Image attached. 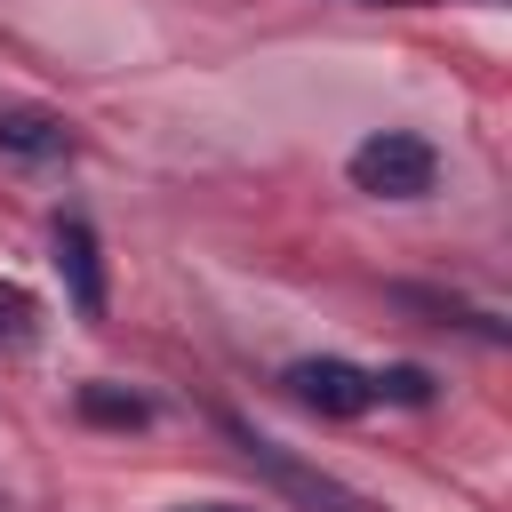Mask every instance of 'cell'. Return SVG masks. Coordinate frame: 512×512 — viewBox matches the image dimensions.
Listing matches in <instances>:
<instances>
[{"label":"cell","instance_id":"cell-7","mask_svg":"<svg viewBox=\"0 0 512 512\" xmlns=\"http://www.w3.org/2000/svg\"><path fill=\"white\" fill-rule=\"evenodd\" d=\"M24 328H32V296L16 280H0V336H24Z\"/></svg>","mask_w":512,"mask_h":512},{"label":"cell","instance_id":"cell-4","mask_svg":"<svg viewBox=\"0 0 512 512\" xmlns=\"http://www.w3.org/2000/svg\"><path fill=\"white\" fill-rule=\"evenodd\" d=\"M48 248H56V272H64V288H72V312H80V320H104V248H96L88 216H56Z\"/></svg>","mask_w":512,"mask_h":512},{"label":"cell","instance_id":"cell-3","mask_svg":"<svg viewBox=\"0 0 512 512\" xmlns=\"http://www.w3.org/2000/svg\"><path fill=\"white\" fill-rule=\"evenodd\" d=\"M280 384L312 416H368L376 408V368H352V360H296Z\"/></svg>","mask_w":512,"mask_h":512},{"label":"cell","instance_id":"cell-6","mask_svg":"<svg viewBox=\"0 0 512 512\" xmlns=\"http://www.w3.org/2000/svg\"><path fill=\"white\" fill-rule=\"evenodd\" d=\"M80 416H88V424H144L152 408H144L136 392H104V384H88V392H80Z\"/></svg>","mask_w":512,"mask_h":512},{"label":"cell","instance_id":"cell-1","mask_svg":"<svg viewBox=\"0 0 512 512\" xmlns=\"http://www.w3.org/2000/svg\"><path fill=\"white\" fill-rule=\"evenodd\" d=\"M432 176H440V152L408 128H376L368 144H352V184L376 200H424Z\"/></svg>","mask_w":512,"mask_h":512},{"label":"cell","instance_id":"cell-2","mask_svg":"<svg viewBox=\"0 0 512 512\" xmlns=\"http://www.w3.org/2000/svg\"><path fill=\"white\" fill-rule=\"evenodd\" d=\"M224 432H232V440H240V456H248V464H256V472H264V480H272L280 496H296L304 512H376V504H368V496H352L344 480H328V472H312V464H296V456H288L280 440H264L256 424H240V416H224Z\"/></svg>","mask_w":512,"mask_h":512},{"label":"cell","instance_id":"cell-8","mask_svg":"<svg viewBox=\"0 0 512 512\" xmlns=\"http://www.w3.org/2000/svg\"><path fill=\"white\" fill-rule=\"evenodd\" d=\"M200 512H248V504H200Z\"/></svg>","mask_w":512,"mask_h":512},{"label":"cell","instance_id":"cell-5","mask_svg":"<svg viewBox=\"0 0 512 512\" xmlns=\"http://www.w3.org/2000/svg\"><path fill=\"white\" fill-rule=\"evenodd\" d=\"M0 152H16V160H72V128L56 112H0Z\"/></svg>","mask_w":512,"mask_h":512}]
</instances>
